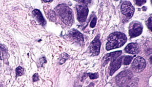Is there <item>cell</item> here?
Returning <instances> with one entry per match:
<instances>
[{"mask_svg": "<svg viewBox=\"0 0 152 87\" xmlns=\"http://www.w3.org/2000/svg\"><path fill=\"white\" fill-rule=\"evenodd\" d=\"M127 39L126 36L122 33L116 32L111 33L108 37L106 50L110 51L113 49L121 48L127 42Z\"/></svg>", "mask_w": 152, "mask_h": 87, "instance_id": "6da1fadb", "label": "cell"}, {"mask_svg": "<svg viewBox=\"0 0 152 87\" xmlns=\"http://www.w3.org/2000/svg\"><path fill=\"white\" fill-rule=\"evenodd\" d=\"M57 11L64 23L68 26H71L74 21L73 12L69 7L62 4L58 7Z\"/></svg>", "mask_w": 152, "mask_h": 87, "instance_id": "7a4b0ae2", "label": "cell"}, {"mask_svg": "<svg viewBox=\"0 0 152 87\" xmlns=\"http://www.w3.org/2000/svg\"><path fill=\"white\" fill-rule=\"evenodd\" d=\"M77 19L80 23H84L88 15L89 10L88 7L83 4H77L76 7Z\"/></svg>", "mask_w": 152, "mask_h": 87, "instance_id": "3957f363", "label": "cell"}, {"mask_svg": "<svg viewBox=\"0 0 152 87\" xmlns=\"http://www.w3.org/2000/svg\"><path fill=\"white\" fill-rule=\"evenodd\" d=\"M146 62L145 59L141 57H137L135 58L132 63V68L134 71L140 72L142 71L146 67Z\"/></svg>", "mask_w": 152, "mask_h": 87, "instance_id": "277c9868", "label": "cell"}, {"mask_svg": "<svg viewBox=\"0 0 152 87\" xmlns=\"http://www.w3.org/2000/svg\"><path fill=\"white\" fill-rule=\"evenodd\" d=\"M135 9L132 4L129 1H126L121 6V12L124 15L128 18H131L134 15Z\"/></svg>", "mask_w": 152, "mask_h": 87, "instance_id": "5b68a950", "label": "cell"}, {"mask_svg": "<svg viewBox=\"0 0 152 87\" xmlns=\"http://www.w3.org/2000/svg\"><path fill=\"white\" fill-rule=\"evenodd\" d=\"M129 34L130 38H135L139 36L142 32V25L137 22L133 23L130 25Z\"/></svg>", "mask_w": 152, "mask_h": 87, "instance_id": "8992f818", "label": "cell"}, {"mask_svg": "<svg viewBox=\"0 0 152 87\" xmlns=\"http://www.w3.org/2000/svg\"><path fill=\"white\" fill-rule=\"evenodd\" d=\"M132 77V73L129 71L121 72L116 77V82L118 84L124 85L127 83Z\"/></svg>", "mask_w": 152, "mask_h": 87, "instance_id": "52a82bcc", "label": "cell"}, {"mask_svg": "<svg viewBox=\"0 0 152 87\" xmlns=\"http://www.w3.org/2000/svg\"><path fill=\"white\" fill-rule=\"evenodd\" d=\"M89 48L92 56H97L99 55L101 48V41L99 36L96 37L95 39L90 45Z\"/></svg>", "mask_w": 152, "mask_h": 87, "instance_id": "ba28073f", "label": "cell"}, {"mask_svg": "<svg viewBox=\"0 0 152 87\" xmlns=\"http://www.w3.org/2000/svg\"><path fill=\"white\" fill-rule=\"evenodd\" d=\"M123 57H118L117 58L114 59V60L111 61V64L110 65L109 67V71H110V75H112L117 71L118 69H119L122 65Z\"/></svg>", "mask_w": 152, "mask_h": 87, "instance_id": "9c48e42d", "label": "cell"}, {"mask_svg": "<svg viewBox=\"0 0 152 87\" xmlns=\"http://www.w3.org/2000/svg\"><path fill=\"white\" fill-rule=\"evenodd\" d=\"M121 54H122L121 51L114 52H111L110 53L107 54L103 58V65L107 64L109 61H111L114 60V59L117 58Z\"/></svg>", "mask_w": 152, "mask_h": 87, "instance_id": "30bf717a", "label": "cell"}, {"mask_svg": "<svg viewBox=\"0 0 152 87\" xmlns=\"http://www.w3.org/2000/svg\"><path fill=\"white\" fill-rule=\"evenodd\" d=\"M124 51L129 54H136L139 52V46L136 43H130L126 46Z\"/></svg>", "mask_w": 152, "mask_h": 87, "instance_id": "8fae6325", "label": "cell"}, {"mask_svg": "<svg viewBox=\"0 0 152 87\" xmlns=\"http://www.w3.org/2000/svg\"><path fill=\"white\" fill-rule=\"evenodd\" d=\"M70 37L77 42H82L84 40L83 34L76 29H72L70 32Z\"/></svg>", "mask_w": 152, "mask_h": 87, "instance_id": "7c38bea8", "label": "cell"}, {"mask_svg": "<svg viewBox=\"0 0 152 87\" xmlns=\"http://www.w3.org/2000/svg\"><path fill=\"white\" fill-rule=\"evenodd\" d=\"M33 14L34 15V16L36 18V19L37 20L39 23H40L41 25L44 26L46 24V21L45 20L43 16L41 14V12L38 10H34L33 11Z\"/></svg>", "mask_w": 152, "mask_h": 87, "instance_id": "4fadbf2b", "label": "cell"}, {"mask_svg": "<svg viewBox=\"0 0 152 87\" xmlns=\"http://www.w3.org/2000/svg\"><path fill=\"white\" fill-rule=\"evenodd\" d=\"M133 57L132 56H126L124 59V61H123V64L124 65H127L130 64L131 61H132Z\"/></svg>", "mask_w": 152, "mask_h": 87, "instance_id": "5bb4252c", "label": "cell"}, {"mask_svg": "<svg viewBox=\"0 0 152 87\" xmlns=\"http://www.w3.org/2000/svg\"><path fill=\"white\" fill-rule=\"evenodd\" d=\"M76 2H78L83 5H88L91 2V0H75Z\"/></svg>", "mask_w": 152, "mask_h": 87, "instance_id": "9a60e30c", "label": "cell"}, {"mask_svg": "<svg viewBox=\"0 0 152 87\" xmlns=\"http://www.w3.org/2000/svg\"><path fill=\"white\" fill-rule=\"evenodd\" d=\"M16 76H20L23 74V69L21 67H19L16 69Z\"/></svg>", "mask_w": 152, "mask_h": 87, "instance_id": "2e32d148", "label": "cell"}, {"mask_svg": "<svg viewBox=\"0 0 152 87\" xmlns=\"http://www.w3.org/2000/svg\"><path fill=\"white\" fill-rule=\"evenodd\" d=\"M146 2V0H135V3L137 6H141Z\"/></svg>", "mask_w": 152, "mask_h": 87, "instance_id": "e0dca14e", "label": "cell"}, {"mask_svg": "<svg viewBox=\"0 0 152 87\" xmlns=\"http://www.w3.org/2000/svg\"><path fill=\"white\" fill-rule=\"evenodd\" d=\"M147 25L150 30H152V17H149V19L147 21Z\"/></svg>", "mask_w": 152, "mask_h": 87, "instance_id": "ac0fdd59", "label": "cell"}, {"mask_svg": "<svg viewBox=\"0 0 152 87\" xmlns=\"http://www.w3.org/2000/svg\"><path fill=\"white\" fill-rule=\"evenodd\" d=\"M89 77L90 78V79H92V80L96 79V78L98 77V75L97 73H96V74H90Z\"/></svg>", "mask_w": 152, "mask_h": 87, "instance_id": "d6986e66", "label": "cell"}, {"mask_svg": "<svg viewBox=\"0 0 152 87\" xmlns=\"http://www.w3.org/2000/svg\"><path fill=\"white\" fill-rule=\"evenodd\" d=\"M96 21H97V18L95 17L92 20V21L91 23V24H90V27H92V28L95 27V26H96Z\"/></svg>", "mask_w": 152, "mask_h": 87, "instance_id": "ffe728a7", "label": "cell"}, {"mask_svg": "<svg viewBox=\"0 0 152 87\" xmlns=\"http://www.w3.org/2000/svg\"><path fill=\"white\" fill-rule=\"evenodd\" d=\"M33 80L34 82H36V81H38L39 80V76H38V75L37 74H35L33 77Z\"/></svg>", "mask_w": 152, "mask_h": 87, "instance_id": "44dd1931", "label": "cell"}, {"mask_svg": "<svg viewBox=\"0 0 152 87\" xmlns=\"http://www.w3.org/2000/svg\"><path fill=\"white\" fill-rule=\"evenodd\" d=\"M42 1L45 2H50L52 1L53 0H42Z\"/></svg>", "mask_w": 152, "mask_h": 87, "instance_id": "7402d4cb", "label": "cell"}]
</instances>
